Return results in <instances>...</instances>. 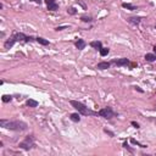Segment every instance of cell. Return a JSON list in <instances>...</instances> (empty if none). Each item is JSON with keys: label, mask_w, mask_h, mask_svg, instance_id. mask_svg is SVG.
<instances>
[{"label": "cell", "mask_w": 156, "mask_h": 156, "mask_svg": "<svg viewBox=\"0 0 156 156\" xmlns=\"http://www.w3.org/2000/svg\"><path fill=\"white\" fill-rule=\"evenodd\" d=\"M122 146H123L124 149H127V150H128L129 152H132V154H133V152H134V150H133V149L131 148V146H129V144H128V143H127V141H124V143H123V145H122Z\"/></svg>", "instance_id": "obj_22"}, {"label": "cell", "mask_w": 156, "mask_h": 156, "mask_svg": "<svg viewBox=\"0 0 156 156\" xmlns=\"http://www.w3.org/2000/svg\"><path fill=\"white\" fill-rule=\"evenodd\" d=\"M90 46L94 48L95 50H99V51H100V49L103 48V43H101L100 40H94V42L90 43Z\"/></svg>", "instance_id": "obj_12"}, {"label": "cell", "mask_w": 156, "mask_h": 156, "mask_svg": "<svg viewBox=\"0 0 156 156\" xmlns=\"http://www.w3.org/2000/svg\"><path fill=\"white\" fill-rule=\"evenodd\" d=\"M1 100H3V103H10V101L12 100V96L11 95H3L1 96Z\"/></svg>", "instance_id": "obj_18"}, {"label": "cell", "mask_w": 156, "mask_h": 156, "mask_svg": "<svg viewBox=\"0 0 156 156\" xmlns=\"http://www.w3.org/2000/svg\"><path fill=\"white\" fill-rule=\"evenodd\" d=\"M26 105L29 106V107H37V106H38V101L33 100V99H28V100L26 101Z\"/></svg>", "instance_id": "obj_15"}, {"label": "cell", "mask_w": 156, "mask_h": 156, "mask_svg": "<svg viewBox=\"0 0 156 156\" xmlns=\"http://www.w3.org/2000/svg\"><path fill=\"white\" fill-rule=\"evenodd\" d=\"M135 90H138V92H140V93H143V90H141L139 87H135Z\"/></svg>", "instance_id": "obj_28"}, {"label": "cell", "mask_w": 156, "mask_h": 156, "mask_svg": "<svg viewBox=\"0 0 156 156\" xmlns=\"http://www.w3.org/2000/svg\"><path fill=\"white\" fill-rule=\"evenodd\" d=\"M104 132L106 133V134H108V135H110V137H115V134H113V133H112L111 131H108V129H106V128L104 129Z\"/></svg>", "instance_id": "obj_25"}, {"label": "cell", "mask_w": 156, "mask_h": 156, "mask_svg": "<svg viewBox=\"0 0 156 156\" xmlns=\"http://www.w3.org/2000/svg\"><path fill=\"white\" fill-rule=\"evenodd\" d=\"M111 65H116V66H120V67H127L131 65V61L127 59V57H122V59H117V60H112Z\"/></svg>", "instance_id": "obj_6"}, {"label": "cell", "mask_w": 156, "mask_h": 156, "mask_svg": "<svg viewBox=\"0 0 156 156\" xmlns=\"http://www.w3.org/2000/svg\"><path fill=\"white\" fill-rule=\"evenodd\" d=\"M18 146H20V149H23V150H31L34 146V135H27L23 141H21L18 144Z\"/></svg>", "instance_id": "obj_3"}, {"label": "cell", "mask_w": 156, "mask_h": 156, "mask_svg": "<svg viewBox=\"0 0 156 156\" xmlns=\"http://www.w3.org/2000/svg\"><path fill=\"white\" fill-rule=\"evenodd\" d=\"M74 44H76V48L78 49V50H83V49L85 48V45H87V43H85V42H84L83 39H80V38H78V39L76 40V43H74Z\"/></svg>", "instance_id": "obj_11"}, {"label": "cell", "mask_w": 156, "mask_h": 156, "mask_svg": "<svg viewBox=\"0 0 156 156\" xmlns=\"http://www.w3.org/2000/svg\"><path fill=\"white\" fill-rule=\"evenodd\" d=\"M131 124H132L133 127H134V128H137V129H138V128H140V126H139V123H137L135 121H132V122H131Z\"/></svg>", "instance_id": "obj_24"}, {"label": "cell", "mask_w": 156, "mask_h": 156, "mask_svg": "<svg viewBox=\"0 0 156 156\" xmlns=\"http://www.w3.org/2000/svg\"><path fill=\"white\" fill-rule=\"evenodd\" d=\"M45 4L48 5V10L49 11H56L59 10V5L56 3L55 0H44Z\"/></svg>", "instance_id": "obj_7"}, {"label": "cell", "mask_w": 156, "mask_h": 156, "mask_svg": "<svg viewBox=\"0 0 156 156\" xmlns=\"http://www.w3.org/2000/svg\"><path fill=\"white\" fill-rule=\"evenodd\" d=\"M122 8L127 9V10H131V11L137 10V6H134V5H132V4H128V3H123V4H122Z\"/></svg>", "instance_id": "obj_16"}, {"label": "cell", "mask_w": 156, "mask_h": 156, "mask_svg": "<svg viewBox=\"0 0 156 156\" xmlns=\"http://www.w3.org/2000/svg\"><path fill=\"white\" fill-rule=\"evenodd\" d=\"M29 1H34V3H36V4H42V0H29Z\"/></svg>", "instance_id": "obj_27"}, {"label": "cell", "mask_w": 156, "mask_h": 156, "mask_svg": "<svg viewBox=\"0 0 156 156\" xmlns=\"http://www.w3.org/2000/svg\"><path fill=\"white\" fill-rule=\"evenodd\" d=\"M131 143L132 144H134V145H138V146H140V148H148L146 145H143V144H140L139 141H137L135 139H131Z\"/></svg>", "instance_id": "obj_23"}, {"label": "cell", "mask_w": 156, "mask_h": 156, "mask_svg": "<svg viewBox=\"0 0 156 156\" xmlns=\"http://www.w3.org/2000/svg\"><path fill=\"white\" fill-rule=\"evenodd\" d=\"M67 12L70 13V15H76V13H77V9L73 8V6H71V8L67 9Z\"/></svg>", "instance_id": "obj_21"}, {"label": "cell", "mask_w": 156, "mask_h": 156, "mask_svg": "<svg viewBox=\"0 0 156 156\" xmlns=\"http://www.w3.org/2000/svg\"><path fill=\"white\" fill-rule=\"evenodd\" d=\"M98 115L100 117H103V118H106V120H111V118H113V117L116 116V112L113 111L110 106H107V107H104L101 108L100 111L98 112Z\"/></svg>", "instance_id": "obj_4"}, {"label": "cell", "mask_w": 156, "mask_h": 156, "mask_svg": "<svg viewBox=\"0 0 156 156\" xmlns=\"http://www.w3.org/2000/svg\"><path fill=\"white\" fill-rule=\"evenodd\" d=\"M152 50H154V54H155V55H156V45H155V46H154V48H152Z\"/></svg>", "instance_id": "obj_29"}, {"label": "cell", "mask_w": 156, "mask_h": 156, "mask_svg": "<svg viewBox=\"0 0 156 156\" xmlns=\"http://www.w3.org/2000/svg\"><path fill=\"white\" fill-rule=\"evenodd\" d=\"M15 43H16V39L13 38V36H11V37H10V38H9V39L4 43V48H5V49H11L12 46H13V44H15Z\"/></svg>", "instance_id": "obj_8"}, {"label": "cell", "mask_w": 156, "mask_h": 156, "mask_svg": "<svg viewBox=\"0 0 156 156\" xmlns=\"http://www.w3.org/2000/svg\"><path fill=\"white\" fill-rule=\"evenodd\" d=\"M70 104L76 108L77 112H79L80 115H83V116H99V115H98V112H95V111H93V110H90V108H88L84 104H82L80 101L71 100V101H70Z\"/></svg>", "instance_id": "obj_2"}, {"label": "cell", "mask_w": 156, "mask_h": 156, "mask_svg": "<svg viewBox=\"0 0 156 156\" xmlns=\"http://www.w3.org/2000/svg\"><path fill=\"white\" fill-rule=\"evenodd\" d=\"M65 28H67V26H60V27H56L55 29L56 31H62V29H65Z\"/></svg>", "instance_id": "obj_26"}, {"label": "cell", "mask_w": 156, "mask_h": 156, "mask_svg": "<svg viewBox=\"0 0 156 156\" xmlns=\"http://www.w3.org/2000/svg\"><path fill=\"white\" fill-rule=\"evenodd\" d=\"M144 59L148 62H154V61H156V55L155 54H146Z\"/></svg>", "instance_id": "obj_14"}, {"label": "cell", "mask_w": 156, "mask_h": 156, "mask_svg": "<svg viewBox=\"0 0 156 156\" xmlns=\"http://www.w3.org/2000/svg\"><path fill=\"white\" fill-rule=\"evenodd\" d=\"M110 66H111V62H107V61H101V62H99V64L96 65V68H98V70H101V71H104V70L110 68Z\"/></svg>", "instance_id": "obj_9"}, {"label": "cell", "mask_w": 156, "mask_h": 156, "mask_svg": "<svg viewBox=\"0 0 156 156\" xmlns=\"http://www.w3.org/2000/svg\"><path fill=\"white\" fill-rule=\"evenodd\" d=\"M12 36L16 39V42H21V43H28V42H32V40L36 39V38H33L31 36H26L23 33H13Z\"/></svg>", "instance_id": "obj_5"}, {"label": "cell", "mask_w": 156, "mask_h": 156, "mask_svg": "<svg viewBox=\"0 0 156 156\" xmlns=\"http://www.w3.org/2000/svg\"><path fill=\"white\" fill-rule=\"evenodd\" d=\"M127 21H128V23L133 24V26H138V24H140V22H141V17L132 16V17H129Z\"/></svg>", "instance_id": "obj_10"}, {"label": "cell", "mask_w": 156, "mask_h": 156, "mask_svg": "<svg viewBox=\"0 0 156 156\" xmlns=\"http://www.w3.org/2000/svg\"><path fill=\"white\" fill-rule=\"evenodd\" d=\"M80 21H82V22H88V23H90V22H93V18L90 16H82L80 17Z\"/></svg>", "instance_id": "obj_19"}, {"label": "cell", "mask_w": 156, "mask_h": 156, "mask_svg": "<svg viewBox=\"0 0 156 156\" xmlns=\"http://www.w3.org/2000/svg\"><path fill=\"white\" fill-rule=\"evenodd\" d=\"M108 52H110V49L108 48H101L100 49V55L101 56H106Z\"/></svg>", "instance_id": "obj_20"}, {"label": "cell", "mask_w": 156, "mask_h": 156, "mask_svg": "<svg viewBox=\"0 0 156 156\" xmlns=\"http://www.w3.org/2000/svg\"><path fill=\"white\" fill-rule=\"evenodd\" d=\"M70 118H71V121H73V122H79L80 121V113L79 112L71 113V115H70Z\"/></svg>", "instance_id": "obj_13"}, {"label": "cell", "mask_w": 156, "mask_h": 156, "mask_svg": "<svg viewBox=\"0 0 156 156\" xmlns=\"http://www.w3.org/2000/svg\"><path fill=\"white\" fill-rule=\"evenodd\" d=\"M155 29H156V26H155Z\"/></svg>", "instance_id": "obj_30"}, {"label": "cell", "mask_w": 156, "mask_h": 156, "mask_svg": "<svg viewBox=\"0 0 156 156\" xmlns=\"http://www.w3.org/2000/svg\"><path fill=\"white\" fill-rule=\"evenodd\" d=\"M0 126L3 128L16 131V132H23L27 131L28 124L23 121H10V120H0Z\"/></svg>", "instance_id": "obj_1"}, {"label": "cell", "mask_w": 156, "mask_h": 156, "mask_svg": "<svg viewBox=\"0 0 156 156\" xmlns=\"http://www.w3.org/2000/svg\"><path fill=\"white\" fill-rule=\"evenodd\" d=\"M36 40L39 43L40 45H49V40L44 39V38H42V37H38V38H36Z\"/></svg>", "instance_id": "obj_17"}]
</instances>
